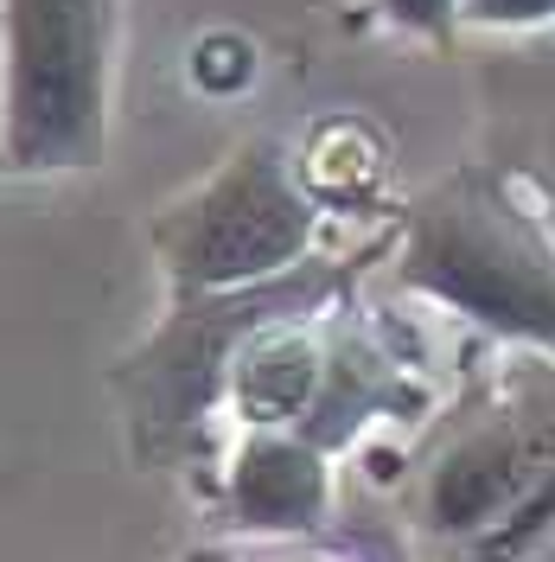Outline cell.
<instances>
[{"label":"cell","mask_w":555,"mask_h":562,"mask_svg":"<svg viewBox=\"0 0 555 562\" xmlns=\"http://www.w3.org/2000/svg\"><path fill=\"white\" fill-rule=\"evenodd\" d=\"M294 160H301L307 192L326 205V217L332 211H364L383 199L389 147H383V135L364 115H319L307 135L294 140Z\"/></svg>","instance_id":"9"},{"label":"cell","mask_w":555,"mask_h":562,"mask_svg":"<svg viewBox=\"0 0 555 562\" xmlns=\"http://www.w3.org/2000/svg\"><path fill=\"white\" fill-rule=\"evenodd\" d=\"M358 288V256H307L301 269L217 294H167L160 326L140 339L109 390L128 422V454L140 467H192L205 460L211 422L230 403V364L256 326L287 314H326Z\"/></svg>","instance_id":"2"},{"label":"cell","mask_w":555,"mask_h":562,"mask_svg":"<svg viewBox=\"0 0 555 562\" xmlns=\"http://www.w3.org/2000/svg\"><path fill=\"white\" fill-rule=\"evenodd\" d=\"M416 530L448 562H523L555 537V358L434 448Z\"/></svg>","instance_id":"4"},{"label":"cell","mask_w":555,"mask_h":562,"mask_svg":"<svg viewBox=\"0 0 555 562\" xmlns=\"http://www.w3.org/2000/svg\"><path fill=\"white\" fill-rule=\"evenodd\" d=\"M555 26V0H460V33H536Z\"/></svg>","instance_id":"11"},{"label":"cell","mask_w":555,"mask_h":562,"mask_svg":"<svg viewBox=\"0 0 555 562\" xmlns=\"http://www.w3.org/2000/svg\"><path fill=\"white\" fill-rule=\"evenodd\" d=\"M434 409V384L416 371V358L396 346L389 319H377L358 294H346L326 314V371L313 390V409L294 435L339 460L351 454L371 428L421 422Z\"/></svg>","instance_id":"6"},{"label":"cell","mask_w":555,"mask_h":562,"mask_svg":"<svg viewBox=\"0 0 555 562\" xmlns=\"http://www.w3.org/2000/svg\"><path fill=\"white\" fill-rule=\"evenodd\" d=\"M364 26L396 38H416V45H448L460 33V0H358Z\"/></svg>","instance_id":"10"},{"label":"cell","mask_w":555,"mask_h":562,"mask_svg":"<svg viewBox=\"0 0 555 562\" xmlns=\"http://www.w3.org/2000/svg\"><path fill=\"white\" fill-rule=\"evenodd\" d=\"M128 0H0V179L109 160Z\"/></svg>","instance_id":"3"},{"label":"cell","mask_w":555,"mask_h":562,"mask_svg":"<svg viewBox=\"0 0 555 562\" xmlns=\"http://www.w3.org/2000/svg\"><path fill=\"white\" fill-rule=\"evenodd\" d=\"M523 562H555V537L543 543V550H536V557H523Z\"/></svg>","instance_id":"14"},{"label":"cell","mask_w":555,"mask_h":562,"mask_svg":"<svg viewBox=\"0 0 555 562\" xmlns=\"http://www.w3.org/2000/svg\"><path fill=\"white\" fill-rule=\"evenodd\" d=\"M530 186H536V199H543V211L555 217V122H550V140H543L536 167H530Z\"/></svg>","instance_id":"13"},{"label":"cell","mask_w":555,"mask_h":562,"mask_svg":"<svg viewBox=\"0 0 555 562\" xmlns=\"http://www.w3.org/2000/svg\"><path fill=\"white\" fill-rule=\"evenodd\" d=\"M326 314L269 319V326H256L243 339L237 364H230V403H224L237 435L243 428H301L307 422L319 371H326Z\"/></svg>","instance_id":"8"},{"label":"cell","mask_w":555,"mask_h":562,"mask_svg":"<svg viewBox=\"0 0 555 562\" xmlns=\"http://www.w3.org/2000/svg\"><path fill=\"white\" fill-rule=\"evenodd\" d=\"M211 518L243 543H307L332 530V454L294 428H243L211 473Z\"/></svg>","instance_id":"7"},{"label":"cell","mask_w":555,"mask_h":562,"mask_svg":"<svg viewBox=\"0 0 555 562\" xmlns=\"http://www.w3.org/2000/svg\"><path fill=\"white\" fill-rule=\"evenodd\" d=\"M185 562H364V557H346V550H319V537H307L294 557H256L249 543H224V550H199Z\"/></svg>","instance_id":"12"},{"label":"cell","mask_w":555,"mask_h":562,"mask_svg":"<svg viewBox=\"0 0 555 562\" xmlns=\"http://www.w3.org/2000/svg\"><path fill=\"white\" fill-rule=\"evenodd\" d=\"M389 276L498 346L555 358V217L530 173L453 167L403 205Z\"/></svg>","instance_id":"1"},{"label":"cell","mask_w":555,"mask_h":562,"mask_svg":"<svg viewBox=\"0 0 555 562\" xmlns=\"http://www.w3.org/2000/svg\"><path fill=\"white\" fill-rule=\"evenodd\" d=\"M319 231L326 205L301 179L294 140L249 135L192 192L154 211L147 249L167 276V294H217L301 269L319 256Z\"/></svg>","instance_id":"5"}]
</instances>
